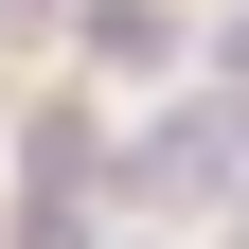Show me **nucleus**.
<instances>
[{
	"mask_svg": "<svg viewBox=\"0 0 249 249\" xmlns=\"http://www.w3.org/2000/svg\"><path fill=\"white\" fill-rule=\"evenodd\" d=\"M89 160H107V142H89V107H36V124H18V178H53V196H71Z\"/></svg>",
	"mask_w": 249,
	"mask_h": 249,
	"instance_id": "obj_3",
	"label": "nucleus"
},
{
	"mask_svg": "<svg viewBox=\"0 0 249 249\" xmlns=\"http://www.w3.org/2000/svg\"><path fill=\"white\" fill-rule=\"evenodd\" d=\"M89 53L107 71H178V0H89Z\"/></svg>",
	"mask_w": 249,
	"mask_h": 249,
	"instance_id": "obj_2",
	"label": "nucleus"
},
{
	"mask_svg": "<svg viewBox=\"0 0 249 249\" xmlns=\"http://www.w3.org/2000/svg\"><path fill=\"white\" fill-rule=\"evenodd\" d=\"M124 196H142V213H231V196H249V107L142 124V142H124Z\"/></svg>",
	"mask_w": 249,
	"mask_h": 249,
	"instance_id": "obj_1",
	"label": "nucleus"
},
{
	"mask_svg": "<svg viewBox=\"0 0 249 249\" xmlns=\"http://www.w3.org/2000/svg\"><path fill=\"white\" fill-rule=\"evenodd\" d=\"M18 249H89V213L53 196V178H18Z\"/></svg>",
	"mask_w": 249,
	"mask_h": 249,
	"instance_id": "obj_4",
	"label": "nucleus"
},
{
	"mask_svg": "<svg viewBox=\"0 0 249 249\" xmlns=\"http://www.w3.org/2000/svg\"><path fill=\"white\" fill-rule=\"evenodd\" d=\"M213 53H231V71H249V18H231V36H213Z\"/></svg>",
	"mask_w": 249,
	"mask_h": 249,
	"instance_id": "obj_5",
	"label": "nucleus"
}]
</instances>
